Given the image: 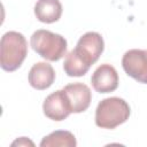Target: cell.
Listing matches in <instances>:
<instances>
[{
  "label": "cell",
  "instance_id": "cell-1",
  "mask_svg": "<svg viewBox=\"0 0 147 147\" xmlns=\"http://www.w3.org/2000/svg\"><path fill=\"white\" fill-rule=\"evenodd\" d=\"M28 55L25 37L17 31H8L0 41V65L5 71L17 70Z\"/></svg>",
  "mask_w": 147,
  "mask_h": 147
},
{
  "label": "cell",
  "instance_id": "cell-3",
  "mask_svg": "<svg viewBox=\"0 0 147 147\" xmlns=\"http://www.w3.org/2000/svg\"><path fill=\"white\" fill-rule=\"evenodd\" d=\"M30 44L32 49L47 61H59L67 53L65 38L48 30L40 29L34 31Z\"/></svg>",
  "mask_w": 147,
  "mask_h": 147
},
{
  "label": "cell",
  "instance_id": "cell-7",
  "mask_svg": "<svg viewBox=\"0 0 147 147\" xmlns=\"http://www.w3.org/2000/svg\"><path fill=\"white\" fill-rule=\"evenodd\" d=\"M118 74L116 69L108 64H101L95 69L91 77L93 88L99 93H110L118 87Z\"/></svg>",
  "mask_w": 147,
  "mask_h": 147
},
{
  "label": "cell",
  "instance_id": "cell-5",
  "mask_svg": "<svg viewBox=\"0 0 147 147\" xmlns=\"http://www.w3.org/2000/svg\"><path fill=\"white\" fill-rule=\"evenodd\" d=\"M124 71L138 83L147 84V49H129L122 59Z\"/></svg>",
  "mask_w": 147,
  "mask_h": 147
},
{
  "label": "cell",
  "instance_id": "cell-4",
  "mask_svg": "<svg viewBox=\"0 0 147 147\" xmlns=\"http://www.w3.org/2000/svg\"><path fill=\"white\" fill-rule=\"evenodd\" d=\"M103 48H105V42L102 36L98 32L90 31L84 33L79 38L74 49L84 60V62H86L91 67L99 60L100 55L103 52Z\"/></svg>",
  "mask_w": 147,
  "mask_h": 147
},
{
  "label": "cell",
  "instance_id": "cell-2",
  "mask_svg": "<svg viewBox=\"0 0 147 147\" xmlns=\"http://www.w3.org/2000/svg\"><path fill=\"white\" fill-rule=\"evenodd\" d=\"M131 110L127 102L121 98L111 96L101 100L95 109V124L101 129H115L125 123Z\"/></svg>",
  "mask_w": 147,
  "mask_h": 147
},
{
  "label": "cell",
  "instance_id": "cell-11",
  "mask_svg": "<svg viewBox=\"0 0 147 147\" xmlns=\"http://www.w3.org/2000/svg\"><path fill=\"white\" fill-rule=\"evenodd\" d=\"M63 70L70 77H80L90 70V65L84 62V60L76 53L75 49H72L65 55Z\"/></svg>",
  "mask_w": 147,
  "mask_h": 147
},
{
  "label": "cell",
  "instance_id": "cell-12",
  "mask_svg": "<svg viewBox=\"0 0 147 147\" xmlns=\"http://www.w3.org/2000/svg\"><path fill=\"white\" fill-rule=\"evenodd\" d=\"M77 145L75 136L70 131H54L44 137L40 141L41 147H75Z\"/></svg>",
  "mask_w": 147,
  "mask_h": 147
},
{
  "label": "cell",
  "instance_id": "cell-13",
  "mask_svg": "<svg viewBox=\"0 0 147 147\" xmlns=\"http://www.w3.org/2000/svg\"><path fill=\"white\" fill-rule=\"evenodd\" d=\"M11 146H34V144H33L31 140H29L28 138L21 137V138H18L17 140H15V141L11 144Z\"/></svg>",
  "mask_w": 147,
  "mask_h": 147
},
{
  "label": "cell",
  "instance_id": "cell-9",
  "mask_svg": "<svg viewBox=\"0 0 147 147\" xmlns=\"http://www.w3.org/2000/svg\"><path fill=\"white\" fill-rule=\"evenodd\" d=\"M54 80L55 71L53 67L47 62L34 63L29 71V83L36 90H46L52 86Z\"/></svg>",
  "mask_w": 147,
  "mask_h": 147
},
{
  "label": "cell",
  "instance_id": "cell-10",
  "mask_svg": "<svg viewBox=\"0 0 147 147\" xmlns=\"http://www.w3.org/2000/svg\"><path fill=\"white\" fill-rule=\"evenodd\" d=\"M34 15L42 23H54L61 18L62 5L59 0H38L34 5Z\"/></svg>",
  "mask_w": 147,
  "mask_h": 147
},
{
  "label": "cell",
  "instance_id": "cell-8",
  "mask_svg": "<svg viewBox=\"0 0 147 147\" xmlns=\"http://www.w3.org/2000/svg\"><path fill=\"white\" fill-rule=\"evenodd\" d=\"M63 90L69 98L72 113H83L90 107L92 101V92L87 85L83 83H72L64 86Z\"/></svg>",
  "mask_w": 147,
  "mask_h": 147
},
{
  "label": "cell",
  "instance_id": "cell-6",
  "mask_svg": "<svg viewBox=\"0 0 147 147\" xmlns=\"http://www.w3.org/2000/svg\"><path fill=\"white\" fill-rule=\"evenodd\" d=\"M42 110L49 119L61 122L65 119L71 113V105L64 90H59L51 93L42 103Z\"/></svg>",
  "mask_w": 147,
  "mask_h": 147
}]
</instances>
